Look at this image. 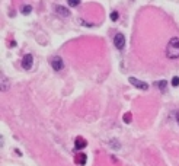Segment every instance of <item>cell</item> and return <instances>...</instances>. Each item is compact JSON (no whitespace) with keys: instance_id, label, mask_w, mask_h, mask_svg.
Segmentation results:
<instances>
[{"instance_id":"obj_11","label":"cell","mask_w":179,"mask_h":166,"mask_svg":"<svg viewBox=\"0 0 179 166\" xmlns=\"http://www.w3.org/2000/svg\"><path fill=\"white\" fill-rule=\"evenodd\" d=\"M31 12H32V6H29V5H25L22 7V15H29Z\"/></svg>"},{"instance_id":"obj_16","label":"cell","mask_w":179,"mask_h":166,"mask_svg":"<svg viewBox=\"0 0 179 166\" xmlns=\"http://www.w3.org/2000/svg\"><path fill=\"white\" fill-rule=\"evenodd\" d=\"M172 86H173V87H178V86H179V77H178V76H175V77L172 79Z\"/></svg>"},{"instance_id":"obj_5","label":"cell","mask_w":179,"mask_h":166,"mask_svg":"<svg viewBox=\"0 0 179 166\" xmlns=\"http://www.w3.org/2000/svg\"><path fill=\"white\" fill-rule=\"evenodd\" d=\"M128 82H130L132 86H136V87H138V89H141V90H147V89H149V85H147L146 82H141V80H138V79H136V77H130Z\"/></svg>"},{"instance_id":"obj_3","label":"cell","mask_w":179,"mask_h":166,"mask_svg":"<svg viewBox=\"0 0 179 166\" xmlns=\"http://www.w3.org/2000/svg\"><path fill=\"white\" fill-rule=\"evenodd\" d=\"M114 45H115V48H118V50L124 48V45H125V37H124V34H121V32L115 34V37H114Z\"/></svg>"},{"instance_id":"obj_15","label":"cell","mask_w":179,"mask_h":166,"mask_svg":"<svg viewBox=\"0 0 179 166\" xmlns=\"http://www.w3.org/2000/svg\"><path fill=\"white\" fill-rule=\"evenodd\" d=\"M67 5L72 6V7H76V6L80 5V2H79V0H77V2H76V0H69V2H67Z\"/></svg>"},{"instance_id":"obj_2","label":"cell","mask_w":179,"mask_h":166,"mask_svg":"<svg viewBox=\"0 0 179 166\" xmlns=\"http://www.w3.org/2000/svg\"><path fill=\"white\" fill-rule=\"evenodd\" d=\"M51 67L55 70V72H61V70L64 68V61L60 56H54L51 58Z\"/></svg>"},{"instance_id":"obj_6","label":"cell","mask_w":179,"mask_h":166,"mask_svg":"<svg viewBox=\"0 0 179 166\" xmlns=\"http://www.w3.org/2000/svg\"><path fill=\"white\" fill-rule=\"evenodd\" d=\"M87 146V141L83 138V137H77L76 140H74V147H76V150H82V149H84Z\"/></svg>"},{"instance_id":"obj_7","label":"cell","mask_w":179,"mask_h":166,"mask_svg":"<svg viewBox=\"0 0 179 166\" xmlns=\"http://www.w3.org/2000/svg\"><path fill=\"white\" fill-rule=\"evenodd\" d=\"M74 162H76V165H80V166H84V165H86V162H87V156H86L84 153H79V154L76 156Z\"/></svg>"},{"instance_id":"obj_4","label":"cell","mask_w":179,"mask_h":166,"mask_svg":"<svg viewBox=\"0 0 179 166\" xmlns=\"http://www.w3.org/2000/svg\"><path fill=\"white\" fill-rule=\"evenodd\" d=\"M22 67H24L25 70H31L32 64H34V57L32 54H25L24 57H22V61H20Z\"/></svg>"},{"instance_id":"obj_17","label":"cell","mask_w":179,"mask_h":166,"mask_svg":"<svg viewBox=\"0 0 179 166\" xmlns=\"http://www.w3.org/2000/svg\"><path fill=\"white\" fill-rule=\"evenodd\" d=\"M176 120H178V123H179V112L176 114Z\"/></svg>"},{"instance_id":"obj_14","label":"cell","mask_w":179,"mask_h":166,"mask_svg":"<svg viewBox=\"0 0 179 166\" xmlns=\"http://www.w3.org/2000/svg\"><path fill=\"white\" fill-rule=\"evenodd\" d=\"M118 16H120V15H118V12H117V10H114V12H111V15H109L111 20H114V22H115V20H118Z\"/></svg>"},{"instance_id":"obj_10","label":"cell","mask_w":179,"mask_h":166,"mask_svg":"<svg viewBox=\"0 0 179 166\" xmlns=\"http://www.w3.org/2000/svg\"><path fill=\"white\" fill-rule=\"evenodd\" d=\"M9 89V82H6V76L2 73V90H7Z\"/></svg>"},{"instance_id":"obj_9","label":"cell","mask_w":179,"mask_h":166,"mask_svg":"<svg viewBox=\"0 0 179 166\" xmlns=\"http://www.w3.org/2000/svg\"><path fill=\"white\" fill-rule=\"evenodd\" d=\"M154 86H157L160 90H165L166 86H168V82L166 80H159V82H154Z\"/></svg>"},{"instance_id":"obj_12","label":"cell","mask_w":179,"mask_h":166,"mask_svg":"<svg viewBox=\"0 0 179 166\" xmlns=\"http://www.w3.org/2000/svg\"><path fill=\"white\" fill-rule=\"evenodd\" d=\"M122 120H124L125 124H130V123H131V112H127V114L122 117Z\"/></svg>"},{"instance_id":"obj_13","label":"cell","mask_w":179,"mask_h":166,"mask_svg":"<svg viewBox=\"0 0 179 166\" xmlns=\"http://www.w3.org/2000/svg\"><path fill=\"white\" fill-rule=\"evenodd\" d=\"M109 144H111V147H114L115 150H118V149H120V143H118L117 140H111V141H109Z\"/></svg>"},{"instance_id":"obj_8","label":"cell","mask_w":179,"mask_h":166,"mask_svg":"<svg viewBox=\"0 0 179 166\" xmlns=\"http://www.w3.org/2000/svg\"><path fill=\"white\" fill-rule=\"evenodd\" d=\"M55 13H58L60 16L66 18V16H70V12L67 10L64 6H60V5H55Z\"/></svg>"},{"instance_id":"obj_1","label":"cell","mask_w":179,"mask_h":166,"mask_svg":"<svg viewBox=\"0 0 179 166\" xmlns=\"http://www.w3.org/2000/svg\"><path fill=\"white\" fill-rule=\"evenodd\" d=\"M166 56L172 60L179 58V38H170L168 42V48H166Z\"/></svg>"}]
</instances>
